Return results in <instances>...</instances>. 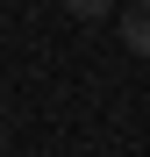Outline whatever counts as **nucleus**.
<instances>
[{"instance_id":"f03ea898","label":"nucleus","mask_w":150,"mask_h":157,"mask_svg":"<svg viewBox=\"0 0 150 157\" xmlns=\"http://www.w3.org/2000/svg\"><path fill=\"white\" fill-rule=\"evenodd\" d=\"M79 21H100V14H121V0H64Z\"/></svg>"},{"instance_id":"f257e3e1","label":"nucleus","mask_w":150,"mask_h":157,"mask_svg":"<svg viewBox=\"0 0 150 157\" xmlns=\"http://www.w3.org/2000/svg\"><path fill=\"white\" fill-rule=\"evenodd\" d=\"M121 43L136 57H150V0H121Z\"/></svg>"}]
</instances>
